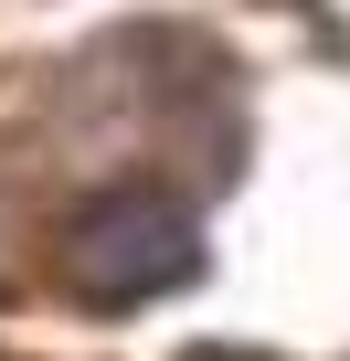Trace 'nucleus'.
<instances>
[{
    "instance_id": "obj_1",
    "label": "nucleus",
    "mask_w": 350,
    "mask_h": 361,
    "mask_svg": "<svg viewBox=\"0 0 350 361\" xmlns=\"http://www.w3.org/2000/svg\"><path fill=\"white\" fill-rule=\"evenodd\" d=\"M64 276H75L85 308H138V298H170V287L202 276V234H192L181 202L117 192V202H96V213L64 234Z\"/></svg>"
}]
</instances>
